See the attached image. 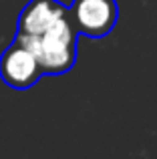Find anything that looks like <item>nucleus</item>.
Here are the masks:
<instances>
[{
    "label": "nucleus",
    "mask_w": 157,
    "mask_h": 159,
    "mask_svg": "<svg viewBox=\"0 0 157 159\" xmlns=\"http://www.w3.org/2000/svg\"><path fill=\"white\" fill-rule=\"evenodd\" d=\"M14 39L26 44L34 52L40 69H43V75H63L67 70H71L77 62L78 32L73 26L69 12L40 34L36 36L16 34Z\"/></svg>",
    "instance_id": "obj_1"
},
{
    "label": "nucleus",
    "mask_w": 157,
    "mask_h": 159,
    "mask_svg": "<svg viewBox=\"0 0 157 159\" xmlns=\"http://www.w3.org/2000/svg\"><path fill=\"white\" fill-rule=\"evenodd\" d=\"M69 16L78 34L103 39L117 24L119 4L117 0H73Z\"/></svg>",
    "instance_id": "obj_2"
},
{
    "label": "nucleus",
    "mask_w": 157,
    "mask_h": 159,
    "mask_svg": "<svg viewBox=\"0 0 157 159\" xmlns=\"http://www.w3.org/2000/svg\"><path fill=\"white\" fill-rule=\"evenodd\" d=\"M43 77V69L38 65V58L34 52L22 44L20 40H12L10 47L4 48L0 54V79L4 85L12 87V89H30L32 85L38 83Z\"/></svg>",
    "instance_id": "obj_3"
},
{
    "label": "nucleus",
    "mask_w": 157,
    "mask_h": 159,
    "mask_svg": "<svg viewBox=\"0 0 157 159\" xmlns=\"http://www.w3.org/2000/svg\"><path fill=\"white\" fill-rule=\"evenodd\" d=\"M67 12L69 6L61 4L59 0H28L26 6L20 10L16 34L36 36L52 26L59 18H63Z\"/></svg>",
    "instance_id": "obj_4"
}]
</instances>
